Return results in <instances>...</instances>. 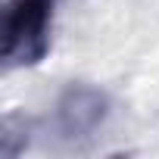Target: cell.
Segmentation results:
<instances>
[{
    "label": "cell",
    "instance_id": "1",
    "mask_svg": "<svg viewBox=\"0 0 159 159\" xmlns=\"http://www.w3.org/2000/svg\"><path fill=\"white\" fill-rule=\"evenodd\" d=\"M53 0H10L3 19V62L10 69L38 66L50 47Z\"/></svg>",
    "mask_w": 159,
    "mask_h": 159
},
{
    "label": "cell",
    "instance_id": "2",
    "mask_svg": "<svg viewBox=\"0 0 159 159\" xmlns=\"http://www.w3.org/2000/svg\"><path fill=\"white\" fill-rule=\"evenodd\" d=\"M109 116H112V100L103 88L88 81H72L56 100L53 131L62 143L78 147L84 140H94L106 128Z\"/></svg>",
    "mask_w": 159,
    "mask_h": 159
}]
</instances>
